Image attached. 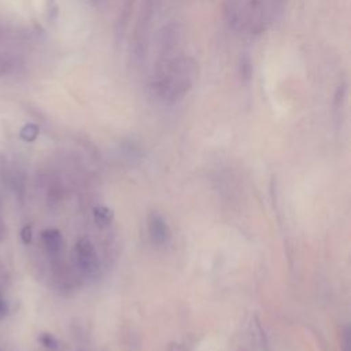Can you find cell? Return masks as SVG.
I'll return each mask as SVG.
<instances>
[{
    "label": "cell",
    "instance_id": "obj_4",
    "mask_svg": "<svg viewBox=\"0 0 351 351\" xmlns=\"http://www.w3.org/2000/svg\"><path fill=\"white\" fill-rule=\"evenodd\" d=\"M147 229H148V236H149L151 241L156 245H163V244L169 243V240L171 237V232H170V228H169L166 219L155 211L148 214Z\"/></svg>",
    "mask_w": 351,
    "mask_h": 351
},
{
    "label": "cell",
    "instance_id": "obj_2",
    "mask_svg": "<svg viewBox=\"0 0 351 351\" xmlns=\"http://www.w3.org/2000/svg\"><path fill=\"white\" fill-rule=\"evenodd\" d=\"M155 1L156 0H144L141 4V10L133 30L132 41H130V56L132 59H140L145 52L148 30L154 18L155 11Z\"/></svg>",
    "mask_w": 351,
    "mask_h": 351
},
{
    "label": "cell",
    "instance_id": "obj_15",
    "mask_svg": "<svg viewBox=\"0 0 351 351\" xmlns=\"http://www.w3.org/2000/svg\"><path fill=\"white\" fill-rule=\"evenodd\" d=\"M8 281V276L5 271V267L0 263V285H4Z\"/></svg>",
    "mask_w": 351,
    "mask_h": 351
},
{
    "label": "cell",
    "instance_id": "obj_8",
    "mask_svg": "<svg viewBox=\"0 0 351 351\" xmlns=\"http://www.w3.org/2000/svg\"><path fill=\"white\" fill-rule=\"evenodd\" d=\"M244 0H225L223 1V19L225 22L234 27V23H236V18H237V14L243 5Z\"/></svg>",
    "mask_w": 351,
    "mask_h": 351
},
{
    "label": "cell",
    "instance_id": "obj_17",
    "mask_svg": "<svg viewBox=\"0 0 351 351\" xmlns=\"http://www.w3.org/2000/svg\"><path fill=\"white\" fill-rule=\"evenodd\" d=\"M173 351H177V350H173Z\"/></svg>",
    "mask_w": 351,
    "mask_h": 351
},
{
    "label": "cell",
    "instance_id": "obj_7",
    "mask_svg": "<svg viewBox=\"0 0 351 351\" xmlns=\"http://www.w3.org/2000/svg\"><path fill=\"white\" fill-rule=\"evenodd\" d=\"M92 214H93V221L99 228H107L114 221V211L107 206H96Z\"/></svg>",
    "mask_w": 351,
    "mask_h": 351
},
{
    "label": "cell",
    "instance_id": "obj_16",
    "mask_svg": "<svg viewBox=\"0 0 351 351\" xmlns=\"http://www.w3.org/2000/svg\"><path fill=\"white\" fill-rule=\"evenodd\" d=\"M4 311H5V304H4V302L0 298V314H3Z\"/></svg>",
    "mask_w": 351,
    "mask_h": 351
},
{
    "label": "cell",
    "instance_id": "obj_11",
    "mask_svg": "<svg viewBox=\"0 0 351 351\" xmlns=\"http://www.w3.org/2000/svg\"><path fill=\"white\" fill-rule=\"evenodd\" d=\"M40 343L47 347V348H56L58 347V340L51 335V333H41L38 337Z\"/></svg>",
    "mask_w": 351,
    "mask_h": 351
},
{
    "label": "cell",
    "instance_id": "obj_9",
    "mask_svg": "<svg viewBox=\"0 0 351 351\" xmlns=\"http://www.w3.org/2000/svg\"><path fill=\"white\" fill-rule=\"evenodd\" d=\"M133 4H134V0H125L123 5H122V10H121V14H119V19L117 22V34H122L128 26V22L130 19V12L133 10Z\"/></svg>",
    "mask_w": 351,
    "mask_h": 351
},
{
    "label": "cell",
    "instance_id": "obj_5",
    "mask_svg": "<svg viewBox=\"0 0 351 351\" xmlns=\"http://www.w3.org/2000/svg\"><path fill=\"white\" fill-rule=\"evenodd\" d=\"M40 237H41V243H43L45 251L51 256H58L62 252V250H63V236L58 229H55V228L44 229L40 233Z\"/></svg>",
    "mask_w": 351,
    "mask_h": 351
},
{
    "label": "cell",
    "instance_id": "obj_6",
    "mask_svg": "<svg viewBox=\"0 0 351 351\" xmlns=\"http://www.w3.org/2000/svg\"><path fill=\"white\" fill-rule=\"evenodd\" d=\"M267 18L270 25L284 12L288 0H259Z\"/></svg>",
    "mask_w": 351,
    "mask_h": 351
},
{
    "label": "cell",
    "instance_id": "obj_10",
    "mask_svg": "<svg viewBox=\"0 0 351 351\" xmlns=\"http://www.w3.org/2000/svg\"><path fill=\"white\" fill-rule=\"evenodd\" d=\"M38 136V128L33 123H27L22 128L21 130V137L25 140V141H33L36 140V137Z\"/></svg>",
    "mask_w": 351,
    "mask_h": 351
},
{
    "label": "cell",
    "instance_id": "obj_3",
    "mask_svg": "<svg viewBox=\"0 0 351 351\" xmlns=\"http://www.w3.org/2000/svg\"><path fill=\"white\" fill-rule=\"evenodd\" d=\"M73 258L77 269L85 278L97 277L100 262L95 245L88 237H81L77 240L73 250Z\"/></svg>",
    "mask_w": 351,
    "mask_h": 351
},
{
    "label": "cell",
    "instance_id": "obj_14",
    "mask_svg": "<svg viewBox=\"0 0 351 351\" xmlns=\"http://www.w3.org/2000/svg\"><path fill=\"white\" fill-rule=\"evenodd\" d=\"M22 240L27 244V243H30V240H32V228L30 226H25L23 228V230H22Z\"/></svg>",
    "mask_w": 351,
    "mask_h": 351
},
{
    "label": "cell",
    "instance_id": "obj_12",
    "mask_svg": "<svg viewBox=\"0 0 351 351\" xmlns=\"http://www.w3.org/2000/svg\"><path fill=\"white\" fill-rule=\"evenodd\" d=\"M240 70H241V75L248 80L250 75H251V60H250V58L247 55H244L243 59H241Z\"/></svg>",
    "mask_w": 351,
    "mask_h": 351
},
{
    "label": "cell",
    "instance_id": "obj_13",
    "mask_svg": "<svg viewBox=\"0 0 351 351\" xmlns=\"http://www.w3.org/2000/svg\"><path fill=\"white\" fill-rule=\"evenodd\" d=\"M7 237V226L1 215V200H0V241H3Z\"/></svg>",
    "mask_w": 351,
    "mask_h": 351
},
{
    "label": "cell",
    "instance_id": "obj_1",
    "mask_svg": "<svg viewBox=\"0 0 351 351\" xmlns=\"http://www.w3.org/2000/svg\"><path fill=\"white\" fill-rule=\"evenodd\" d=\"M197 73V63L184 53L155 63V71L151 81L152 93L162 103L174 104L192 90Z\"/></svg>",
    "mask_w": 351,
    "mask_h": 351
}]
</instances>
